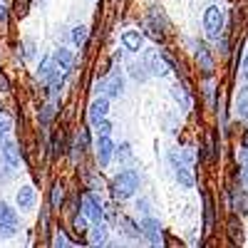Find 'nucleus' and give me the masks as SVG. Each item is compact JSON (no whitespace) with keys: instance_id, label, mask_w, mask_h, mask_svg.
<instances>
[{"instance_id":"obj_18","label":"nucleus","mask_w":248,"mask_h":248,"mask_svg":"<svg viewBox=\"0 0 248 248\" xmlns=\"http://www.w3.org/2000/svg\"><path fill=\"white\" fill-rule=\"evenodd\" d=\"M203 214H206V233L211 231V226H214V209H211V199H209V194H203Z\"/></svg>"},{"instance_id":"obj_24","label":"nucleus","mask_w":248,"mask_h":248,"mask_svg":"<svg viewBox=\"0 0 248 248\" xmlns=\"http://www.w3.org/2000/svg\"><path fill=\"white\" fill-rule=\"evenodd\" d=\"M75 229H77L79 233H85V229H87V218H85V216H77V218H75Z\"/></svg>"},{"instance_id":"obj_8","label":"nucleus","mask_w":248,"mask_h":248,"mask_svg":"<svg viewBox=\"0 0 248 248\" xmlns=\"http://www.w3.org/2000/svg\"><path fill=\"white\" fill-rule=\"evenodd\" d=\"M109 112V102L105 97H99L92 102V107H90V122L92 124H99V122H105V114Z\"/></svg>"},{"instance_id":"obj_11","label":"nucleus","mask_w":248,"mask_h":248,"mask_svg":"<svg viewBox=\"0 0 248 248\" xmlns=\"http://www.w3.org/2000/svg\"><path fill=\"white\" fill-rule=\"evenodd\" d=\"M149 70L154 75H167V62H164V52H152L149 55Z\"/></svg>"},{"instance_id":"obj_27","label":"nucleus","mask_w":248,"mask_h":248,"mask_svg":"<svg viewBox=\"0 0 248 248\" xmlns=\"http://www.w3.org/2000/svg\"><path fill=\"white\" fill-rule=\"evenodd\" d=\"M52 112H55V107H45V109H43V117H40V119H43L45 124H50V122H52Z\"/></svg>"},{"instance_id":"obj_22","label":"nucleus","mask_w":248,"mask_h":248,"mask_svg":"<svg viewBox=\"0 0 248 248\" xmlns=\"http://www.w3.org/2000/svg\"><path fill=\"white\" fill-rule=\"evenodd\" d=\"M122 229H127V231H129V236H132V238H137V236H139V231H137V229H134V223H132V221H129V218H124V221H122Z\"/></svg>"},{"instance_id":"obj_5","label":"nucleus","mask_w":248,"mask_h":248,"mask_svg":"<svg viewBox=\"0 0 248 248\" xmlns=\"http://www.w3.org/2000/svg\"><path fill=\"white\" fill-rule=\"evenodd\" d=\"M203 28H206V32H209V35H216V32L223 28V15H221L218 8H209V10H206V15H203Z\"/></svg>"},{"instance_id":"obj_7","label":"nucleus","mask_w":248,"mask_h":248,"mask_svg":"<svg viewBox=\"0 0 248 248\" xmlns=\"http://www.w3.org/2000/svg\"><path fill=\"white\" fill-rule=\"evenodd\" d=\"M82 214H85L90 221H94V223H99L102 221V209H99V203L94 201V196H82Z\"/></svg>"},{"instance_id":"obj_30","label":"nucleus","mask_w":248,"mask_h":248,"mask_svg":"<svg viewBox=\"0 0 248 248\" xmlns=\"http://www.w3.org/2000/svg\"><path fill=\"white\" fill-rule=\"evenodd\" d=\"M55 243H57V246H67V238H62V236H57V238H55Z\"/></svg>"},{"instance_id":"obj_25","label":"nucleus","mask_w":248,"mask_h":248,"mask_svg":"<svg viewBox=\"0 0 248 248\" xmlns=\"http://www.w3.org/2000/svg\"><path fill=\"white\" fill-rule=\"evenodd\" d=\"M3 97H8V79H5V75H0V99Z\"/></svg>"},{"instance_id":"obj_3","label":"nucleus","mask_w":248,"mask_h":248,"mask_svg":"<svg viewBox=\"0 0 248 248\" xmlns=\"http://www.w3.org/2000/svg\"><path fill=\"white\" fill-rule=\"evenodd\" d=\"M169 164H171V169H174V174H176V181H179L181 186H194V176H191L189 167L181 161L179 154H169Z\"/></svg>"},{"instance_id":"obj_15","label":"nucleus","mask_w":248,"mask_h":248,"mask_svg":"<svg viewBox=\"0 0 248 248\" xmlns=\"http://www.w3.org/2000/svg\"><path fill=\"white\" fill-rule=\"evenodd\" d=\"M233 206H236V214H248V194H243L238 189L233 194Z\"/></svg>"},{"instance_id":"obj_29","label":"nucleus","mask_w":248,"mask_h":248,"mask_svg":"<svg viewBox=\"0 0 248 248\" xmlns=\"http://www.w3.org/2000/svg\"><path fill=\"white\" fill-rule=\"evenodd\" d=\"M25 52H28L25 57H32V52H35V45L30 43V40H28V43H25Z\"/></svg>"},{"instance_id":"obj_9","label":"nucleus","mask_w":248,"mask_h":248,"mask_svg":"<svg viewBox=\"0 0 248 248\" xmlns=\"http://www.w3.org/2000/svg\"><path fill=\"white\" fill-rule=\"evenodd\" d=\"M55 62H57V67L62 70V72H70L72 70V65H75V55L70 52V50H65V47H60L57 52H55V57H52Z\"/></svg>"},{"instance_id":"obj_6","label":"nucleus","mask_w":248,"mask_h":248,"mask_svg":"<svg viewBox=\"0 0 248 248\" xmlns=\"http://www.w3.org/2000/svg\"><path fill=\"white\" fill-rule=\"evenodd\" d=\"M112 154H114L112 139L99 134V139H97V161H99V167H107V164L112 161Z\"/></svg>"},{"instance_id":"obj_4","label":"nucleus","mask_w":248,"mask_h":248,"mask_svg":"<svg viewBox=\"0 0 248 248\" xmlns=\"http://www.w3.org/2000/svg\"><path fill=\"white\" fill-rule=\"evenodd\" d=\"M141 233L147 236L152 246H161V223L156 218H144L141 221Z\"/></svg>"},{"instance_id":"obj_17","label":"nucleus","mask_w":248,"mask_h":248,"mask_svg":"<svg viewBox=\"0 0 248 248\" xmlns=\"http://www.w3.org/2000/svg\"><path fill=\"white\" fill-rule=\"evenodd\" d=\"M196 55H199V62L206 67V72H211L214 70V60H211V55H209V50L206 47H201V45H196Z\"/></svg>"},{"instance_id":"obj_23","label":"nucleus","mask_w":248,"mask_h":248,"mask_svg":"<svg viewBox=\"0 0 248 248\" xmlns=\"http://www.w3.org/2000/svg\"><path fill=\"white\" fill-rule=\"evenodd\" d=\"M60 203H62V189H60V186H55V189H52V206L57 209Z\"/></svg>"},{"instance_id":"obj_14","label":"nucleus","mask_w":248,"mask_h":248,"mask_svg":"<svg viewBox=\"0 0 248 248\" xmlns=\"http://www.w3.org/2000/svg\"><path fill=\"white\" fill-rule=\"evenodd\" d=\"M90 241L94 243V246H102V243H107V226L105 223H97L94 229H92V236H90Z\"/></svg>"},{"instance_id":"obj_19","label":"nucleus","mask_w":248,"mask_h":248,"mask_svg":"<svg viewBox=\"0 0 248 248\" xmlns=\"http://www.w3.org/2000/svg\"><path fill=\"white\" fill-rule=\"evenodd\" d=\"M87 35H90V30H87L85 25L75 28V32H72V40H75V45H85V43H87Z\"/></svg>"},{"instance_id":"obj_1","label":"nucleus","mask_w":248,"mask_h":248,"mask_svg":"<svg viewBox=\"0 0 248 248\" xmlns=\"http://www.w3.org/2000/svg\"><path fill=\"white\" fill-rule=\"evenodd\" d=\"M109 189H112L114 199H129V196H134L137 189H139V176L127 169V171H122V174H117V176L112 179Z\"/></svg>"},{"instance_id":"obj_10","label":"nucleus","mask_w":248,"mask_h":248,"mask_svg":"<svg viewBox=\"0 0 248 248\" xmlns=\"http://www.w3.org/2000/svg\"><path fill=\"white\" fill-rule=\"evenodd\" d=\"M122 43H124V47H127L129 52H137L141 47V35L137 30H127L122 35Z\"/></svg>"},{"instance_id":"obj_13","label":"nucleus","mask_w":248,"mask_h":248,"mask_svg":"<svg viewBox=\"0 0 248 248\" xmlns=\"http://www.w3.org/2000/svg\"><path fill=\"white\" fill-rule=\"evenodd\" d=\"M3 156H5V161L10 164V167H17L20 164V156H17V147L13 141H5L3 144Z\"/></svg>"},{"instance_id":"obj_26","label":"nucleus","mask_w":248,"mask_h":248,"mask_svg":"<svg viewBox=\"0 0 248 248\" xmlns=\"http://www.w3.org/2000/svg\"><path fill=\"white\" fill-rule=\"evenodd\" d=\"M97 127H99V134H102V137H109V132H112V127H109V122H99Z\"/></svg>"},{"instance_id":"obj_16","label":"nucleus","mask_w":248,"mask_h":248,"mask_svg":"<svg viewBox=\"0 0 248 248\" xmlns=\"http://www.w3.org/2000/svg\"><path fill=\"white\" fill-rule=\"evenodd\" d=\"M105 90H107L109 97H119L122 94V77L119 75H112V79L105 85Z\"/></svg>"},{"instance_id":"obj_28","label":"nucleus","mask_w":248,"mask_h":248,"mask_svg":"<svg viewBox=\"0 0 248 248\" xmlns=\"http://www.w3.org/2000/svg\"><path fill=\"white\" fill-rule=\"evenodd\" d=\"M241 75L248 79V52H246V57H243V67H241Z\"/></svg>"},{"instance_id":"obj_2","label":"nucleus","mask_w":248,"mask_h":248,"mask_svg":"<svg viewBox=\"0 0 248 248\" xmlns=\"http://www.w3.org/2000/svg\"><path fill=\"white\" fill-rule=\"evenodd\" d=\"M17 231V214L5 201H0V238H8Z\"/></svg>"},{"instance_id":"obj_20","label":"nucleus","mask_w":248,"mask_h":248,"mask_svg":"<svg viewBox=\"0 0 248 248\" xmlns=\"http://www.w3.org/2000/svg\"><path fill=\"white\" fill-rule=\"evenodd\" d=\"M174 94H176L179 105H181L184 109H189V107H191V99H189V94H186V90H181V87H174Z\"/></svg>"},{"instance_id":"obj_12","label":"nucleus","mask_w":248,"mask_h":248,"mask_svg":"<svg viewBox=\"0 0 248 248\" xmlns=\"http://www.w3.org/2000/svg\"><path fill=\"white\" fill-rule=\"evenodd\" d=\"M32 203H35V191L30 186H23V189L17 191V206L20 209H30Z\"/></svg>"},{"instance_id":"obj_21","label":"nucleus","mask_w":248,"mask_h":248,"mask_svg":"<svg viewBox=\"0 0 248 248\" xmlns=\"http://www.w3.org/2000/svg\"><path fill=\"white\" fill-rule=\"evenodd\" d=\"M117 156H119V161H129L132 159V147L129 144H122V147L117 149Z\"/></svg>"}]
</instances>
